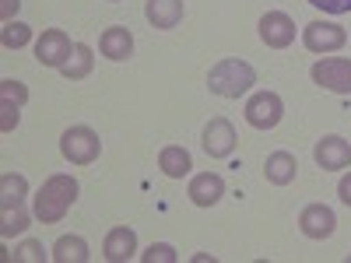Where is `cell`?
<instances>
[{
    "label": "cell",
    "instance_id": "10",
    "mask_svg": "<svg viewBox=\"0 0 351 263\" xmlns=\"http://www.w3.org/2000/svg\"><path fill=\"white\" fill-rule=\"evenodd\" d=\"M260 39L271 49H285L295 42V21H291L285 11H267L260 18Z\"/></svg>",
    "mask_w": 351,
    "mask_h": 263
},
{
    "label": "cell",
    "instance_id": "17",
    "mask_svg": "<svg viewBox=\"0 0 351 263\" xmlns=\"http://www.w3.org/2000/svg\"><path fill=\"white\" fill-rule=\"evenodd\" d=\"M158 168L169 175V179H183V175L193 168L190 151L180 148V144H169V148H162V155H158Z\"/></svg>",
    "mask_w": 351,
    "mask_h": 263
},
{
    "label": "cell",
    "instance_id": "14",
    "mask_svg": "<svg viewBox=\"0 0 351 263\" xmlns=\"http://www.w3.org/2000/svg\"><path fill=\"white\" fill-rule=\"evenodd\" d=\"M99 49H102L106 60H116V64L127 60V56L134 53V36H130V28H123V25L106 28L102 39H99Z\"/></svg>",
    "mask_w": 351,
    "mask_h": 263
},
{
    "label": "cell",
    "instance_id": "28",
    "mask_svg": "<svg viewBox=\"0 0 351 263\" xmlns=\"http://www.w3.org/2000/svg\"><path fill=\"white\" fill-rule=\"evenodd\" d=\"M18 8H21V0H0V18H4V21H14Z\"/></svg>",
    "mask_w": 351,
    "mask_h": 263
},
{
    "label": "cell",
    "instance_id": "19",
    "mask_svg": "<svg viewBox=\"0 0 351 263\" xmlns=\"http://www.w3.org/2000/svg\"><path fill=\"white\" fill-rule=\"evenodd\" d=\"M49 256L56 263H88V256H92V253H88V242L81 236H60Z\"/></svg>",
    "mask_w": 351,
    "mask_h": 263
},
{
    "label": "cell",
    "instance_id": "20",
    "mask_svg": "<svg viewBox=\"0 0 351 263\" xmlns=\"http://www.w3.org/2000/svg\"><path fill=\"white\" fill-rule=\"evenodd\" d=\"M92 67H95V56H92V46H84V42H77V49H74V56L60 67V74L67 77V81H81V77H88L92 74Z\"/></svg>",
    "mask_w": 351,
    "mask_h": 263
},
{
    "label": "cell",
    "instance_id": "6",
    "mask_svg": "<svg viewBox=\"0 0 351 263\" xmlns=\"http://www.w3.org/2000/svg\"><path fill=\"white\" fill-rule=\"evenodd\" d=\"M74 49L77 46H71V36L64 32V28H49V32H43L39 42H36V60L43 67H56V71H60L74 56Z\"/></svg>",
    "mask_w": 351,
    "mask_h": 263
},
{
    "label": "cell",
    "instance_id": "4",
    "mask_svg": "<svg viewBox=\"0 0 351 263\" xmlns=\"http://www.w3.org/2000/svg\"><path fill=\"white\" fill-rule=\"evenodd\" d=\"M285 116V102L278 92H256L246 102V123L253 130H274Z\"/></svg>",
    "mask_w": 351,
    "mask_h": 263
},
{
    "label": "cell",
    "instance_id": "21",
    "mask_svg": "<svg viewBox=\"0 0 351 263\" xmlns=\"http://www.w3.org/2000/svg\"><path fill=\"white\" fill-rule=\"evenodd\" d=\"M0 42H4L8 49H21L32 42V28L21 25V21H4V28H0Z\"/></svg>",
    "mask_w": 351,
    "mask_h": 263
},
{
    "label": "cell",
    "instance_id": "27",
    "mask_svg": "<svg viewBox=\"0 0 351 263\" xmlns=\"http://www.w3.org/2000/svg\"><path fill=\"white\" fill-rule=\"evenodd\" d=\"M309 4L327 14H351V0H309Z\"/></svg>",
    "mask_w": 351,
    "mask_h": 263
},
{
    "label": "cell",
    "instance_id": "15",
    "mask_svg": "<svg viewBox=\"0 0 351 263\" xmlns=\"http://www.w3.org/2000/svg\"><path fill=\"white\" fill-rule=\"evenodd\" d=\"M263 175H267V183H274V186L295 183V175H299L295 155H291V151H274V155H267V162H263Z\"/></svg>",
    "mask_w": 351,
    "mask_h": 263
},
{
    "label": "cell",
    "instance_id": "16",
    "mask_svg": "<svg viewBox=\"0 0 351 263\" xmlns=\"http://www.w3.org/2000/svg\"><path fill=\"white\" fill-rule=\"evenodd\" d=\"M144 18L152 21V28H176L183 21V0H148L144 4Z\"/></svg>",
    "mask_w": 351,
    "mask_h": 263
},
{
    "label": "cell",
    "instance_id": "1",
    "mask_svg": "<svg viewBox=\"0 0 351 263\" xmlns=\"http://www.w3.org/2000/svg\"><path fill=\"white\" fill-rule=\"evenodd\" d=\"M77 200V179L74 175L56 172L43 183V190L36 193V218L43 225H56L64 221V214L71 211V203Z\"/></svg>",
    "mask_w": 351,
    "mask_h": 263
},
{
    "label": "cell",
    "instance_id": "18",
    "mask_svg": "<svg viewBox=\"0 0 351 263\" xmlns=\"http://www.w3.org/2000/svg\"><path fill=\"white\" fill-rule=\"evenodd\" d=\"M28 197V179L18 172H4L0 175V211L4 208H21V200Z\"/></svg>",
    "mask_w": 351,
    "mask_h": 263
},
{
    "label": "cell",
    "instance_id": "7",
    "mask_svg": "<svg viewBox=\"0 0 351 263\" xmlns=\"http://www.w3.org/2000/svg\"><path fill=\"white\" fill-rule=\"evenodd\" d=\"M302 42L309 53H334V49H344L348 32L334 21H309L302 28Z\"/></svg>",
    "mask_w": 351,
    "mask_h": 263
},
{
    "label": "cell",
    "instance_id": "25",
    "mask_svg": "<svg viewBox=\"0 0 351 263\" xmlns=\"http://www.w3.org/2000/svg\"><path fill=\"white\" fill-rule=\"evenodd\" d=\"M141 260L144 263H176L180 256H176V249L169 242H155V246H148V253H141Z\"/></svg>",
    "mask_w": 351,
    "mask_h": 263
},
{
    "label": "cell",
    "instance_id": "22",
    "mask_svg": "<svg viewBox=\"0 0 351 263\" xmlns=\"http://www.w3.org/2000/svg\"><path fill=\"white\" fill-rule=\"evenodd\" d=\"M28 228V214L21 208H4V221H0V236L11 239V236H21Z\"/></svg>",
    "mask_w": 351,
    "mask_h": 263
},
{
    "label": "cell",
    "instance_id": "13",
    "mask_svg": "<svg viewBox=\"0 0 351 263\" xmlns=\"http://www.w3.org/2000/svg\"><path fill=\"white\" fill-rule=\"evenodd\" d=\"M134 253H137V231L127 228V225L112 228L109 236H106V242H102V256H106L109 263H123V260H130Z\"/></svg>",
    "mask_w": 351,
    "mask_h": 263
},
{
    "label": "cell",
    "instance_id": "8",
    "mask_svg": "<svg viewBox=\"0 0 351 263\" xmlns=\"http://www.w3.org/2000/svg\"><path fill=\"white\" fill-rule=\"evenodd\" d=\"M313 158L316 165L324 168V172H337V168H348L351 165V144L337 134L330 137H319L316 140V148H313Z\"/></svg>",
    "mask_w": 351,
    "mask_h": 263
},
{
    "label": "cell",
    "instance_id": "3",
    "mask_svg": "<svg viewBox=\"0 0 351 263\" xmlns=\"http://www.w3.org/2000/svg\"><path fill=\"white\" fill-rule=\"evenodd\" d=\"M60 155L71 165H92L102 155V140H99V134L92 127H71L60 137Z\"/></svg>",
    "mask_w": 351,
    "mask_h": 263
},
{
    "label": "cell",
    "instance_id": "26",
    "mask_svg": "<svg viewBox=\"0 0 351 263\" xmlns=\"http://www.w3.org/2000/svg\"><path fill=\"white\" fill-rule=\"evenodd\" d=\"M0 99H8V102H18V105H25L28 102V88L21 84V81H0Z\"/></svg>",
    "mask_w": 351,
    "mask_h": 263
},
{
    "label": "cell",
    "instance_id": "23",
    "mask_svg": "<svg viewBox=\"0 0 351 263\" xmlns=\"http://www.w3.org/2000/svg\"><path fill=\"white\" fill-rule=\"evenodd\" d=\"M46 260V249H43V242H36V239H25L18 249H14V263H43Z\"/></svg>",
    "mask_w": 351,
    "mask_h": 263
},
{
    "label": "cell",
    "instance_id": "11",
    "mask_svg": "<svg viewBox=\"0 0 351 263\" xmlns=\"http://www.w3.org/2000/svg\"><path fill=\"white\" fill-rule=\"evenodd\" d=\"M299 228H302L306 239H330L334 228H337V218L327 203H309L299 214Z\"/></svg>",
    "mask_w": 351,
    "mask_h": 263
},
{
    "label": "cell",
    "instance_id": "29",
    "mask_svg": "<svg viewBox=\"0 0 351 263\" xmlns=\"http://www.w3.org/2000/svg\"><path fill=\"white\" fill-rule=\"evenodd\" d=\"M337 197H341V200L348 203V208H351V172H348V175H344V179L337 183Z\"/></svg>",
    "mask_w": 351,
    "mask_h": 263
},
{
    "label": "cell",
    "instance_id": "9",
    "mask_svg": "<svg viewBox=\"0 0 351 263\" xmlns=\"http://www.w3.org/2000/svg\"><path fill=\"white\" fill-rule=\"evenodd\" d=\"M200 144L211 158H228L232 151H236V127H232L225 116H218V120H211L208 127H204Z\"/></svg>",
    "mask_w": 351,
    "mask_h": 263
},
{
    "label": "cell",
    "instance_id": "2",
    "mask_svg": "<svg viewBox=\"0 0 351 263\" xmlns=\"http://www.w3.org/2000/svg\"><path fill=\"white\" fill-rule=\"evenodd\" d=\"M253 84H256V71H253V64L239 60V56H225V60H218L208 74V88L221 99H239Z\"/></svg>",
    "mask_w": 351,
    "mask_h": 263
},
{
    "label": "cell",
    "instance_id": "24",
    "mask_svg": "<svg viewBox=\"0 0 351 263\" xmlns=\"http://www.w3.org/2000/svg\"><path fill=\"white\" fill-rule=\"evenodd\" d=\"M18 120H21V105H18V102H8V99H0V130L11 134V130L18 127Z\"/></svg>",
    "mask_w": 351,
    "mask_h": 263
},
{
    "label": "cell",
    "instance_id": "5",
    "mask_svg": "<svg viewBox=\"0 0 351 263\" xmlns=\"http://www.w3.org/2000/svg\"><path fill=\"white\" fill-rule=\"evenodd\" d=\"M309 74H313V84L327 88V92L351 95V60H344V56H327V60H316Z\"/></svg>",
    "mask_w": 351,
    "mask_h": 263
},
{
    "label": "cell",
    "instance_id": "12",
    "mask_svg": "<svg viewBox=\"0 0 351 263\" xmlns=\"http://www.w3.org/2000/svg\"><path fill=\"white\" fill-rule=\"evenodd\" d=\"M221 197H225V179L218 172H200L190 179V200L197 208H215Z\"/></svg>",
    "mask_w": 351,
    "mask_h": 263
}]
</instances>
